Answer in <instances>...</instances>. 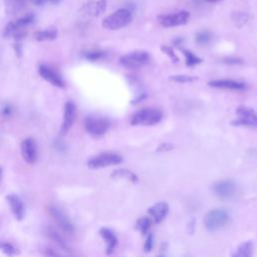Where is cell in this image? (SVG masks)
<instances>
[{"label":"cell","instance_id":"e0dca14e","mask_svg":"<svg viewBox=\"0 0 257 257\" xmlns=\"http://www.w3.org/2000/svg\"><path fill=\"white\" fill-rule=\"evenodd\" d=\"M7 201L10 205L11 211L13 212L15 218L18 220H22L24 217V206L21 199L17 195L11 194L7 196Z\"/></svg>","mask_w":257,"mask_h":257},{"label":"cell","instance_id":"8d00e7d4","mask_svg":"<svg viewBox=\"0 0 257 257\" xmlns=\"http://www.w3.org/2000/svg\"><path fill=\"white\" fill-rule=\"evenodd\" d=\"M183 40H184L183 38H177V39L174 40V43L175 44H181L183 42Z\"/></svg>","mask_w":257,"mask_h":257},{"label":"cell","instance_id":"83f0119b","mask_svg":"<svg viewBox=\"0 0 257 257\" xmlns=\"http://www.w3.org/2000/svg\"><path fill=\"white\" fill-rule=\"evenodd\" d=\"M211 37H212V35H211V33L209 32L204 31V32H199L196 35V41L199 44H206V43H208L211 40Z\"/></svg>","mask_w":257,"mask_h":257},{"label":"cell","instance_id":"277c9868","mask_svg":"<svg viewBox=\"0 0 257 257\" xmlns=\"http://www.w3.org/2000/svg\"><path fill=\"white\" fill-rule=\"evenodd\" d=\"M110 127L111 122L106 117L92 115L85 119L86 131L94 137H100L105 135L109 131Z\"/></svg>","mask_w":257,"mask_h":257},{"label":"cell","instance_id":"9c48e42d","mask_svg":"<svg viewBox=\"0 0 257 257\" xmlns=\"http://www.w3.org/2000/svg\"><path fill=\"white\" fill-rule=\"evenodd\" d=\"M236 115H237L236 120L232 122L233 126L257 128V114L253 109L245 106H241L237 108Z\"/></svg>","mask_w":257,"mask_h":257},{"label":"cell","instance_id":"ab89813d","mask_svg":"<svg viewBox=\"0 0 257 257\" xmlns=\"http://www.w3.org/2000/svg\"><path fill=\"white\" fill-rule=\"evenodd\" d=\"M160 257H163V256H160Z\"/></svg>","mask_w":257,"mask_h":257},{"label":"cell","instance_id":"44dd1931","mask_svg":"<svg viewBox=\"0 0 257 257\" xmlns=\"http://www.w3.org/2000/svg\"><path fill=\"white\" fill-rule=\"evenodd\" d=\"M113 178H121V179H127L128 181H131L133 183H137L138 182V176L131 172L130 170L128 169H118L116 171L113 172L112 174Z\"/></svg>","mask_w":257,"mask_h":257},{"label":"cell","instance_id":"9a60e30c","mask_svg":"<svg viewBox=\"0 0 257 257\" xmlns=\"http://www.w3.org/2000/svg\"><path fill=\"white\" fill-rule=\"evenodd\" d=\"M149 214L153 217L156 223L162 222L169 212V206L166 202H158L154 204L148 210Z\"/></svg>","mask_w":257,"mask_h":257},{"label":"cell","instance_id":"ac0fdd59","mask_svg":"<svg viewBox=\"0 0 257 257\" xmlns=\"http://www.w3.org/2000/svg\"><path fill=\"white\" fill-rule=\"evenodd\" d=\"M99 234L102 238H104V240L107 243V250H106L107 254L108 255L112 254L118 244L117 236L115 235V233L112 230H110L108 228H101L99 231Z\"/></svg>","mask_w":257,"mask_h":257},{"label":"cell","instance_id":"7a4b0ae2","mask_svg":"<svg viewBox=\"0 0 257 257\" xmlns=\"http://www.w3.org/2000/svg\"><path fill=\"white\" fill-rule=\"evenodd\" d=\"M163 113L158 109L146 108L137 111L131 119L133 126H154L161 122Z\"/></svg>","mask_w":257,"mask_h":257},{"label":"cell","instance_id":"7402d4cb","mask_svg":"<svg viewBox=\"0 0 257 257\" xmlns=\"http://www.w3.org/2000/svg\"><path fill=\"white\" fill-rule=\"evenodd\" d=\"M46 233H47V236L53 240L59 247H61L62 249L65 250V251H68V247L65 243V241L63 239V237L57 232V231L53 228H48L46 230Z\"/></svg>","mask_w":257,"mask_h":257},{"label":"cell","instance_id":"d6a6232c","mask_svg":"<svg viewBox=\"0 0 257 257\" xmlns=\"http://www.w3.org/2000/svg\"><path fill=\"white\" fill-rule=\"evenodd\" d=\"M173 148H174V146L172 144H170V143H163V144H161L157 148V151L158 152H168V151H171Z\"/></svg>","mask_w":257,"mask_h":257},{"label":"cell","instance_id":"484cf974","mask_svg":"<svg viewBox=\"0 0 257 257\" xmlns=\"http://www.w3.org/2000/svg\"><path fill=\"white\" fill-rule=\"evenodd\" d=\"M151 226V220L148 217H142L137 221L136 228L140 231L142 234H146Z\"/></svg>","mask_w":257,"mask_h":257},{"label":"cell","instance_id":"d590c367","mask_svg":"<svg viewBox=\"0 0 257 257\" xmlns=\"http://www.w3.org/2000/svg\"><path fill=\"white\" fill-rule=\"evenodd\" d=\"M224 63L229 64H242V61L239 59H235V58H229L224 60Z\"/></svg>","mask_w":257,"mask_h":257},{"label":"cell","instance_id":"603a6c76","mask_svg":"<svg viewBox=\"0 0 257 257\" xmlns=\"http://www.w3.org/2000/svg\"><path fill=\"white\" fill-rule=\"evenodd\" d=\"M253 245L250 241L242 243L234 252L232 257H251Z\"/></svg>","mask_w":257,"mask_h":257},{"label":"cell","instance_id":"cb8c5ba5","mask_svg":"<svg viewBox=\"0 0 257 257\" xmlns=\"http://www.w3.org/2000/svg\"><path fill=\"white\" fill-rule=\"evenodd\" d=\"M107 56V54L105 51L102 50H98V49H93V50H89L86 51L84 54V58L90 62H96L99 60L105 59Z\"/></svg>","mask_w":257,"mask_h":257},{"label":"cell","instance_id":"836d02e7","mask_svg":"<svg viewBox=\"0 0 257 257\" xmlns=\"http://www.w3.org/2000/svg\"><path fill=\"white\" fill-rule=\"evenodd\" d=\"M1 115L5 118L10 117L12 115V108L10 105H5L2 109H1Z\"/></svg>","mask_w":257,"mask_h":257},{"label":"cell","instance_id":"ffe728a7","mask_svg":"<svg viewBox=\"0 0 257 257\" xmlns=\"http://www.w3.org/2000/svg\"><path fill=\"white\" fill-rule=\"evenodd\" d=\"M34 38L37 41H47V40H54L58 37V32L55 29H48L43 31L35 32L33 34Z\"/></svg>","mask_w":257,"mask_h":257},{"label":"cell","instance_id":"4fadbf2b","mask_svg":"<svg viewBox=\"0 0 257 257\" xmlns=\"http://www.w3.org/2000/svg\"><path fill=\"white\" fill-rule=\"evenodd\" d=\"M107 8V1L106 0H90L89 2L83 5L82 11L89 16H98L101 13H104Z\"/></svg>","mask_w":257,"mask_h":257},{"label":"cell","instance_id":"f546056e","mask_svg":"<svg viewBox=\"0 0 257 257\" xmlns=\"http://www.w3.org/2000/svg\"><path fill=\"white\" fill-rule=\"evenodd\" d=\"M32 3L39 6V5H44L47 3H51V4H58L60 3L62 0H32Z\"/></svg>","mask_w":257,"mask_h":257},{"label":"cell","instance_id":"e575fe53","mask_svg":"<svg viewBox=\"0 0 257 257\" xmlns=\"http://www.w3.org/2000/svg\"><path fill=\"white\" fill-rule=\"evenodd\" d=\"M45 255L47 257H65V256H63L62 254H60L59 252H57L56 250L51 249V248L45 249Z\"/></svg>","mask_w":257,"mask_h":257},{"label":"cell","instance_id":"2e32d148","mask_svg":"<svg viewBox=\"0 0 257 257\" xmlns=\"http://www.w3.org/2000/svg\"><path fill=\"white\" fill-rule=\"evenodd\" d=\"M209 86L216 89H224V90H232V91H243L246 89V85L241 82L233 81V80H216L211 81Z\"/></svg>","mask_w":257,"mask_h":257},{"label":"cell","instance_id":"f35d334b","mask_svg":"<svg viewBox=\"0 0 257 257\" xmlns=\"http://www.w3.org/2000/svg\"><path fill=\"white\" fill-rule=\"evenodd\" d=\"M0 174H1V169H0Z\"/></svg>","mask_w":257,"mask_h":257},{"label":"cell","instance_id":"7c38bea8","mask_svg":"<svg viewBox=\"0 0 257 257\" xmlns=\"http://www.w3.org/2000/svg\"><path fill=\"white\" fill-rule=\"evenodd\" d=\"M76 119V108L73 102L66 101L64 105V119L61 127V134L66 135L67 132L70 130L71 127L74 124V121Z\"/></svg>","mask_w":257,"mask_h":257},{"label":"cell","instance_id":"d4e9b609","mask_svg":"<svg viewBox=\"0 0 257 257\" xmlns=\"http://www.w3.org/2000/svg\"><path fill=\"white\" fill-rule=\"evenodd\" d=\"M183 54L185 56V59H186V64L189 65V66H194L196 64H199L202 60L200 58H198L197 56H195L192 51L190 50H186L184 49L183 50Z\"/></svg>","mask_w":257,"mask_h":257},{"label":"cell","instance_id":"ba28073f","mask_svg":"<svg viewBox=\"0 0 257 257\" xmlns=\"http://www.w3.org/2000/svg\"><path fill=\"white\" fill-rule=\"evenodd\" d=\"M38 73L44 81H46L50 85H53L54 87L60 89H64L65 87V82L63 79L62 74L59 72L58 69L49 64H40L38 66Z\"/></svg>","mask_w":257,"mask_h":257},{"label":"cell","instance_id":"74e56055","mask_svg":"<svg viewBox=\"0 0 257 257\" xmlns=\"http://www.w3.org/2000/svg\"><path fill=\"white\" fill-rule=\"evenodd\" d=\"M205 1L211 2V3H217V2H221V1H223V0H205Z\"/></svg>","mask_w":257,"mask_h":257},{"label":"cell","instance_id":"1f68e13d","mask_svg":"<svg viewBox=\"0 0 257 257\" xmlns=\"http://www.w3.org/2000/svg\"><path fill=\"white\" fill-rule=\"evenodd\" d=\"M162 50L164 51V53L166 55H168L170 57L171 60H173L174 62H178V58L176 57V55L174 54L173 49L170 47V46H162Z\"/></svg>","mask_w":257,"mask_h":257},{"label":"cell","instance_id":"5bb4252c","mask_svg":"<svg viewBox=\"0 0 257 257\" xmlns=\"http://www.w3.org/2000/svg\"><path fill=\"white\" fill-rule=\"evenodd\" d=\"M49 213L53 216V218L56 220L58 225L64 231V232L71 233L73 231V225L70 222V220L57 207L51 206L49 207Z\"/></svg>","mask_w":257,"mask_h":257},{"label":"cell","instance_id":"3957f363","mask_svg":"<svg viewBox=\"0 0 257 257\" xmlns=\"http://www.w3.org/2000/svg\"><path fill=\"white\" fill-rule=\"evenodd\" d=\"M230 220V216L226 210L214 209L209 211L204 217V225L209 232L216 231L225 227Z\"/></svg>","mask_w":257,"mask_h":257},{"label":"cell","instance_id":"8fae6325","mask_svg":"<svg viewBox=\"0 0 257 257\" xmlns=\"http://www.w3.org/2000/svg\"><path fill=\"white\" fill-rule=\"evenodd\" d=\"M21 155L23 160L29 164H34L38 157L37 145L32 138L25 139L21 143Z\"/></svg>","mask_w":257,"mask_h":257},{"label":"cell","instance_id":"52a82bcc","mask_svg":"<svg viewBox=\"0 0 257 257\" xmlns=\"http://www.w3.org/2000/svg\"><path fill=\"white\" fill-rule=\"evenodd\" d=\"M190 13L186 10H180L175 13L161 14L158 16V22L163 28H175L184 25L189 21Z\"/></svg>","mask_w":257,"mask_h":257},{"label":"cell","instance_id":"4dcf8cb0","mask_svg":"<svg viewBox=\"0 0 257 257\" xmlns=\"http://www.w3.org/2000/svg\"><path fill=\"white\" fill-rule=\"evenodd\" d=\"M153 246H154V238H153L152 234H149V236L145 242V245H144V251L150 252L152 250Z\"/></svg>","mask_w":257,"mask_h":257},{"label":"cell","instance_id":"8992f818","mask_svg":"<svg viewBox=\"0 0 257 257\" xmlns=\"http://www.w3.org/2000/svg\"><path fill=\"white\" fill-rule=\"evenodd\" d=\"M122 161H123V158L120 155H118V154L102 153V154H99V155L95 156L92 159H90L88 162V166L91 169L96 170V169L119 165L122 163Z\"/></svg>","mask_w":257,"mask_h":257},{"label":"cell","instance_id":"6da1fadb","mask_svg":"<svg viewBox=\"0 0 257 257\" xmlns=\"http://www.w3.org/2000/svg\"><path fill=\"white\" fill-rule=\"evenodd\" d=\"M132 19L133 15L131 10L127 8H121L104 19V21H102V28L110 31H117L130 24Z\"/></svg>","mask_w":257,"mask_h":257},{"label":"cell","instance_id":"4316f807","mask_svg":"<svg viewBox=\"0 0 257 257\" xmlns=\"http://www.w3.org/2000/svg\"><path fill=\"white\" fill-rule=\"evenodd\" d=\"M0 250L3 251V253L9 257H12L18 253V250L12 244L5 241H0Z\"/></svg>","mask_w":257,"mask_h":257},{"label":"cell","instance_id":"5b68a950","mask_svg":"<svg viewBox=\"0 0 257 257\" xmlns=\"http://www.w3.org/2000/svg\"><path fill=\"white\" fill-rule=\"evenodd\" d=\"M151 60L150 55L147 51L143 50H137L133 51L131 54H128L123 56L120 59V63L124 67L130 68V69H136L143 67L144 65L148 64Z\"/></svg>","mask_w":257,"mask_h":257},{"label":"cell","instance_id":"f1b7e54d","mask_svg":"<svg viewBox=\"0 0 257 257\" xmlns=\"http://www.w3.org/2000/svg\"><path fill=\"white\" fill-rule=\"evenodd\" d=\"M170 80L176 82V83H181V84H186V83H192L196 80V78L190 75H184V74H179V75H172Z\"/></svg>","mask_w":257,"mask_h":257},{"label":"cell","instance_id":"d6986e66","mask_svg":"<svg viewBox=\"0 0 257 257\" xmlns=\"http://www.w3.org/2000/svg\"><path fill=\"white\" fill-rule=\"evenodd\" d=\"M5 10L9 15H16L22 11L27 0H3Z\"/></svg>","mask_w":257,"mask_h":257},{"label":"cell","instance_id":"30bf717a","mask_svg":"<svg viewBox=\"0 0 257 257\" xmlns=\"http://www.w3.org/2000/svg\"><path fill=\"white\" fill-rule=\"evenodd\" d=\"M213 192L222 200H230L235 195L236 185L231 180H224V181H219L214 184Z\"/></svg>","mask_w":257,"mask_h":257}]
</instances>
